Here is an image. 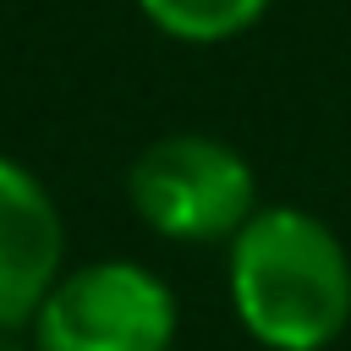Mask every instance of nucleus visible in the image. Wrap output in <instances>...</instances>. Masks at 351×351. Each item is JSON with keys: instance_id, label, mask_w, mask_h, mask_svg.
<instances>
[{"instance_id": "nucleus-1", "label": "nucleus", "mask_w": 351, "mask_h": 351, "mask_svg": "<svg viewBox=\"0 0 351 351\" xmlns=\"http://www.w3.org/2000/svg\"><path fill=\"white\" fill-rule=\"evenodd\" d=\"M230 307L269 351H329L351 324L346 241L296 203L258 208L230 241Z\"/></svg>"}, {"instance_id": "nucleus-3", "label": "nucleus", "mask_w": 351, "mask_h": 351, "mask_svg": "<svg viewBox=\"0 0 351 351\" xmlns=\"http://www.w3.org/2000/svg\"><path fill=\"white\" fill-rule=\"evenodd\" d=\"M33 340L38 351H170L176 296L154 269L99 258L55 280L33 318Z\"/></svg>"}, {"instance_id": "nucleus-4", "label": "nucleus", "mask_w": 351, "mask_h": 351, "mask_svg": "<svg viewBox=\"0 0 351 351\" xmlns=\"http://www.w3.org/2000/svg\"><path fill=\"white\" fill-rule=\"evenodd\" d=\"M60 252L66 230L49 192L38 186V176L0 154V329L38 318L44 296L60 280Z\"/></svg>"}, {"instance_id": "nucleus-2", "label": "nucleus", "mask_w": 351, "mask_h": 351, "mask_svg": "<svg viewBox=\"0 0 351 351\" xmlns=\"http://www.w3.org/2000/svg\"><path fill=\"white\" fill-rule=\"evenodd\" d=\"M126 197L137 219L170 241H236V230L263 208L241 148L208 132H170L148 143L126 170Z\"/></svg>"}, {"instance_id": "nucleus-5", "label": "nucleus", "mask_w": 351, "mask_h": 351, "mask_svg": "<svg viewBox=\"0 0 351 351\" xmlns=\"http://www.w3.org/2000/svg\"><path fill=\"white\" fill-rule=\"evenodd\" d=\"M137 5L159 33L181 44H225L269 11V0H137Z\"/></svg>"}]
</instances>
